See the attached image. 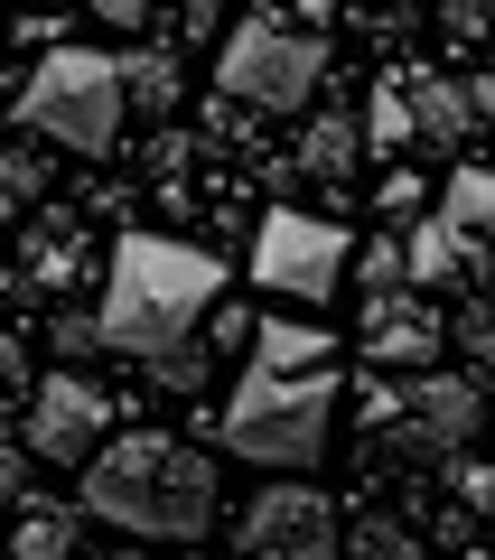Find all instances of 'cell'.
Segmentation results:
<instances>
[{
	"label": "cell",
	"mask_w": 495,
	"mask_h": 560,
	"mask_svg": "<svg viewBox=\"0 0 495 560\" xmlns=\"http://www.w3.org/2000/svg\"><path fill=\"white\" fill-rule=\"evenodd\" d=\"M28 355H20V337H0V411H28Z\"/></svg>",
	"instance_id": "23"
},
{
	"label": "cell",
	"mask_w": 495,
	"mask_h": 560,
	"mask_svg": "<svg viewBox=\"0 0 495 560\" xmlns=\"http://www.w3.org/2000/svg\"><path fill=\"white\" fill-rule=\"evenodd\" d=\"M28 197H47V140L0 150V206H28Z\"/></svg>",
	"instance_id": "19"
},
{
	"label": "cell",
	"mask_w": 495,
	"mask_h": 560,
	"mask_svg": "<svg viewBox=\"0 0 495 560\" xmlns=\"http://www.w3.org/2000/svg\"><path fill=\"white\" fill-rule=\"evenodd\" d=\"M486 20H495V0H486Z\"/></svg>",
	"instance_id": "35"
},
{
	"label": "cell",
	"mask_w": 495,
	"mask_h": 560,
	"mask_svg": "<svg viewBox=\"0 0 495 560\" xmlns=\"http://www.w3.org/2000/svg\"><path fill=\"white\" fill-rule=\"evenodd\" d=\"M346 560H430V551H421L402 523H356V533H346Z\"/></svg>",
	"instance_id": "20"
},
{
	"label": "cell",
	"mask_w": 495,
	"mask_h": 560,
	"mask_svg": "<svg viewBox=\"0 0 495 560\" xmlns=\"http://www.w3.org/2000/svg\"><path fill=\"white\" fill-rule=\"evenodd\" d=\"M421 206H430V187H421V168H393V178H383V197H375V215H383V224H412Z\"/></svg>",
	"instance_id": "22"
},
{
	"label": "cell",
	"mask_w": 495,
	"mask_h": 560,
	"mask_svg": "<svg viewBox=\"0 0 495 560\" xmlns=\"http://www.w3.org/2000/svg\"><path fill=\"white\" fill-rule=\"evenodd\" d=\"M327 430H337V337L309 318H262L234 401L216 411V440L272 477H299L327 458Z\"/></svg>",
	"instance_id": "2"
},
{
	"label": "cell",
	"mask_w": 495,
	"mask_h": 560,
	"mask_svg": "<svg viewBox=\"0 0 495 560\" xmlns=\"http://www.w3.org/2000/svg\"><path fill=\"white\" fill-rule=\"evenodd\" d=\"M122 94H131V113H140V121H159V113H179V94H187V66H179V47H159V38H140L131 57H122Z\"/></svg>",
	"instance_id": "14"
},
{
	"label": "cell",
	"mask_w": 495,
	"mask_h": 560,
	"mask_svg": "<svg viewBox=\"0 0 495 560\" xmlns=\"http://www.w3.org/2000/svg\"><path fill=\"white\" fill-rule=\"evenodd\" d=\"M122 121H131V94H122V57L103 47H47L38 75L20 84V131L66 160H113Z\"/></svg>",
	"instance_id": "4"
},
{
	"label": "cell",
	"mask_w": 495,
	"mask_h": 560,
	"mask_svg": "<svg viewBox=\"0 0 495 560\" xmlns=\"http://www.w3.org/2000/svg\"><path fill=\"white\" fill-rule=\"evenodd\" d=\"M468 560H495V551H468Z\"/></svg>",
	"instance_id": "33"
},
{
	"label": "cell",
	"mask_w": 495,
	"mask_h": 560,
	"mask_svg": "<svg viewBox=\"0 0 495 560\" xmlns=\"http://www.w3.org/2000/svg\"><path fill=\"white\" fill-rule=\"evenodd\" d=\"M486 430V393L476 374H402V448L421 458H468V440Z\"/></svg>",
	"instance_id": "10"
},
{
	"label": "cell",
	"mask_w": 495,
	"mask_h": 560,
	"mask_svg": "<svg viewBox=\"0 0 495 560\" xmlns=\"http://www.w3.org/2000/svg\"><path fill=\"white\" fill-rule=\"evenodd\" d=\"M94 20H103V28H131V38H140V28H150V0H94Z\"/></svg>",
	"instance_id": "27"
},
{
	"label": "cell",
	"mask_w": 495,
	"mask_h": 560,
	"mask_svg": "<svg viewBox=\"0 0 495 560\" xmlns=\"http://www.w3.org/2000/svg\"><path fill=\"white\" fill-rule=\"evenodd\" d=\"M402 243H412V280H430V290H486V280H495V253L468 243L449 215H421Z\"/></svg>",
	"instance_id": "11"
},
{
	"label": "cell",
	"mask_w": 495,
	"mask_h": 560,
	"mask_svg": "<svg viewBox=\"0 0 495 560\" xmlns=\"http://www.w3.org/2000/svg\"><path fill=\"white\" fill-rule=\"evenodd\" d=\"M253 337H262V318H253V308H243V300H225L216 318H206V346H216V364H225V355H243V346H253Z\"/></svg>",
	"instance_id": "21"
},
{
	"label": "cell",
	"mask_w": 495,
	"mask_h": 560,
	"mask_svg": "<svg viewBox=\"0 0 495 560\" xmlns=\"http://www.w3.org/2000/svg\"><path fill=\"white\" fill-rule=\"evenodd\" d=\"M225 308V261L197 253V243L169 234H122L113 271H103V346L131 364H150V383L169 393H206L216 374V346H206V318Z\"/></svg>",
	"instance_id": "1"
},
{
	"label": "cell",
	"mask_w": 495,
	"mask_h": 560,
	"mask_svg": "<svg viewBox=\"0 0 495 560\" xmlns=\"http://www.w3.org/2000/svg\"><path fill=\"white\" fill-rule=\"evenodd\" d=\"M94 346H103V318H94V308H66V318H57V355L76 364V355H94Z\"/></svg>",
	"instance_id": "24"
},
{
	"label": "cell",
	"mask_w": 495,
	"mask_h": 560,
	"mask_svg": "<svg viewBox=\"0 0 495 560\" xmlns=\"http://www.w3.org/2000/svg\"><path fill=\"white\" fill-rule=\"evenodd\" d=\"M0 560H10V541H0Z\"/></svg>",
	"instance_id": "34"
},
{
	"label": "cell",
	"mask_w": 495,
	"mask_h": 560,
	"mask_svg": "<svg viewBox=\"0 0 495 560\" xmlns=\"http://www.w3.org/2000/svg\"><path fill=\"white\" fill-rule=\"evenodd\" d=\"M468 103H476V121H495V66H476V75H468Z\"/></svg>",
	"instance_id": "30"
},
{
	"label": "cell",
	"mask_w": 495,
	"mask_h": 560,
	"mask_svg": "<svg viewBox=\"0 0 495 560\" xmlns=\"http://www.w3.org/2000/svg\"><path fill=\"white\" fill-rule=\"evenodd\" d=\"M356 160H365V131H356V113H309V131H299V178H318V187H346V178H356Z\"/></svg>",
	"instance_id": "13"
},
{
	"label": "cell",
	"mask_w": 495,
	"mask_h": 560,
	"mask_svg": "<svg viewBox=\"0 0 495 560\" xmlns=\"http://www.w3.org/2000/svg\"><path fill=\"white\" fill-rule=\"evenodd\" d=\"M327 10H337V0H299V28H318V20H327Z\"/></svg>",
	"instance_id": "31"
},
{
	"label": "cell",
	"mask_w": 495,
	"mask_h": 560,
	"mask_svg": "<svg viewBox=\"0 0 495 560\" xmlns=\"http://www.w3.org/2000/svg\"><path fill=\"white\" fill-rule=\"evenodd\" d=\"M28 458H38L28 440H0V495H20V486H28Z\"/></svg>",
	"instance_id": "26"
},
{
	"label": "cell",
	"mask_w": 495,
	"mask_h": 560,
	"mask_svg": "<svg viewBox=\"0 0 495 560\" xmlns=\"http://www.w3.org/2000/svg\"><path fill=\"white\" fill-rule=\"evenodd\" d=\"M76 504L131 541H206L225 495H216V458L187 448L179 430H122V440H103L84 458Z\"/></svg>",
	"instance_id": "3"
},
{
	"label": "cell",
	"mask_w": 495,
	"mask_h": 560,
	"mask_svg": "<svg viewBox=\"0 0 495 560\" xmlns=\"http://www.w3.org/2000/svg\"><path fill=\"white\" fill-rule=\"evenodd\" d=\"M439 215H449L468 243H486V253H495V168H476V160L449 168V187H439Z\"/></svg>",
	"instance_id": "16"
},
{
	"label": "cell",
	"mask_w": 495,
	"mask_h": 560,
	"mask_svg": "<svg viewBox=\"0 0 495 560\" xmlns=\"http://www.w3.org/2000/svg\"><path fill=\"white\" fill-rule=\"evenodd\" d=\"M216 84H225V103H243V113H299V103L327 84V38L299 28V20H280V10H253V20L225 28Z\"/></svg>",
	"instance_id": "5"
},
{
	"label": "cell",
	"mask_w": 495,
	"mask_h": 560,
	"mask_svg": "<svg viewBox=\"0 0 495 560\" xmlns=\"http://www.w3.org/2000/svg\"><path fill=\"white\" fill-rule=\"evenodd\" d=\"M402 94H412V121H421V140H430V150L476 140V103H468V84H449V75H430V66H412V75H402Z\"/></svg>",
	"instance_id": "12"
},
{
	"label": "cell",
	"mask_w": 495,
	"mask_h": 560,
	"mask_svg": "<svg viewBox=\"0 0 495 560\" xmlns=\"http://www.w3.org/2000/svg\"><path fill=\"white\" fill-rule=\"evenodd\" d=\"M103 430H113V401H103L94 374H76V364H57V374L28 393V420H20V440L38 448L47 467H84L103 448Z\"/></svg>",
	"instance_id": "8"
},
{
	"label": "cell",
	"mask_w": 495,
	"mask_h": 560,
	"mask_svg": "<svg viewBox=\"0 0 495 560\" xmlns=\"http://www.w3.org/2000/svg\"><path fill=\"white\" fill-rule=\"evenodd\" d=\"M356 346L383 374H430V355L449 346V318L421 290H356Z\"/></svg>",
	"instance_id": "9"
},
{
	"label": "cell",
	"mask_w": 495,
	"mask_h": 560,
	"mask_svg": "<svg viewBox=\"0 0 495 560\" xmlns=\"http://www.w3.org/2000/svg\"><path fill=\"white\" fill-rule=\"evenodd\" d=\"M458 467V504H495V467H476V458H449Z\"/></svg>",
	"instance_id": "25"
},
{
	"label": "cell",
	"mask_w": 495,
	"mask_h": 560,
	"mask_svg": "<svg viewBox=\"0 0 495 560\" xmlns=\"http://www.w3.org/2000/svg\"><path fill=\"white\" fill-rule=\"evenodd\" d=\"M84 504H20V533H10V560H76Z\"/></svg>",
	"instance_id": "15"
},
{
	"label": "cell",
	"mask_w": 495,
	"mask_h": 560,
	"mask_svg": "<svg viewBox=\"0 0 495 560\" xmlns=\"http://www.w3.org/2000/svg\"><path fill=\"white\" fill-rule=\"evenodd\" d=\"M412 140H421L412 94H402V84H375V94H365V150H375V160H402Z\"/></svg>",
	"instance_id": "17"
},
{
	"label": "cell",
	"mask_w": 495,
	"mask_h": 560,
	"mask_svg": "<svg viewBox=\"0 0 495 560\" xmlns=\"http://www.w3.org/2000/svg\"><path fill=\"white\" fill-rule=\"evenodd\" d=\"M216 20H225V0H179V28H187V38H206Z\"/></svg>",
	"instance_id": "29"
},
{
	"label": "cell",
	"mask_w": 495,
	"mask_h": 560,
	"mask_svg": "<svg viewBox=\"0 0 495 560\" xmlns=\"http://www.w3.org/2000/svg\"><path fill=\"white\" fill-rule=\"evenodd\" d=\"M234 560H346L327 495L299 486V477H272V486L234 514Z\"/></svg>",
	"instance_id": "7"
},
{
	"label": "cell",
	"mask_w": 495,
	"mask_h": 560,
	"mask_svg": "<svg viewBox=\"0 0 495 560\" xmlns=\"http://www.w3.org/2000/svg\"><path fill=\"white\" fill-rule=\"evenodd\" d=\"M187 160H197V140H187V131H169V140H159V150H150V168H169V178H179Z\"/></svg>",
	"instance_id": "28"
},
{
	"label": "cell",
	"mask_w": 495,
	"mask_h": 560,
	"mask_svg": "<svg viewBox=\"0 0 495 560\" xmlns=\"http://www.w3.org/2000/svg\"><path fill=\"white\" fill-rule=\"evenodd\" d=\"M20 10H57V0H20Z\"/></svg>",
	"instance_id": "32"
},
{
	"label": "cell",
	"mask_w": 495,
	"mask_h": 560,
	"mask_svg": "<svg viewBox=\"0 0 495 560\" xmlns=\"http://www.w3.org/2000/svg\"><path fill=\"white\" fill-rule=\"evenodd\" d=\"M449 337H458V355H468L476 374H495V280H486V290H468V308L449 318Z\"/></svg>",
	"instance_id": "18"
},
{
	"label": "cell",
	"mask_w": 495,
	"mask_h": 560,
	"mask_svg": "<svg viewBox=\"0 0 495 560\" xmlns=\"http://www.w3.org/2000/svg\"><path fill=\"white\" fill-rule=\"evenodd\" d=\"M253 280L272 290V300H290V308L337 300V280H346V224L337 215H309V206H272L262 234H253Z\"/></svg>",
	"instance_id": "6"
}]
</instances>
